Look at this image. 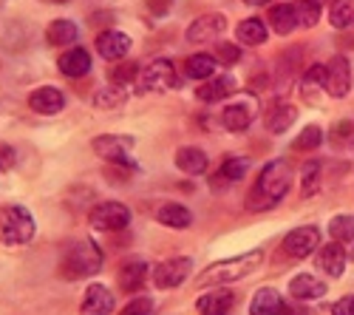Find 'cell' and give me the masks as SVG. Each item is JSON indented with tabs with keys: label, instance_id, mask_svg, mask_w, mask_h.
Segmentation results:
<instances>
[{
	"label": "cell",
	"instance_id": "6da1fadb",
	"mask_svg": "<svg viewBox=\"0 0 354 315\" xmlns=\"http://www.w3.org/2000/svg\"><path fill=\"white\" fill-rule=\"evenodd\" d=\"M289 185H292V170H289L286 159H272L270 165H263V170L258 174V182L252 185V190L247 196V208L252 213L275 208L289 193Z\"/></svg>",
	"mask_w": 354,
	"mask_h": 315
},
{
	"label": "cell",
	"instance_id": "7a4b0ae2",
	"mask_svg": "<svg viewBox=\"0 0 354 315\" xmlns=\"http://www.w3.org/2000/svg\"><path fill=\"white\" fill-rule=\"evenodd\" d=\"M263 262V250H247L241 255H232V259H224L218 264H210L198 278H196V287H221V284H232V281H241L250 273H255Z\"/></svg>",
	"mask_w": 354,
	"mask_h": 315
},
{
	"label": "cell",
	"instance_id": "3957f363",
	"mask_svg": "<svg viewBox=\"0 0 354 315\" xmlns=\"http://www.w3.org/2000/svg\"><path fill=\"white\" fill-rule=\"evenodd\" d=\"M102 270V250L91 239H80L66 247L60 259V276L68 281H80Z\"/></svg>",
	"mask_w": 354,
	"mask_h": 315
},
{
	"label": "cell",
	"instance_id": "277c9868",
	"mask_svg": "<svg viewBox=\"0 0 354 315\" xmlns=\"http://www.w3.org/2000/svg\"><path fill=\"white\" fill-rule=\"evenodd\" d=\"M35 216L23 205H3L0 208V239L6 244H26L35 236Z\"/></svg>",
	"mask_w": 354,
	"mask_h": 315
},
{
	"label": "cell",
	"instance_id": "5b68a950",
	"mask_svg": "<svg viewBox=\"0 0 354 315\" xmlns=\"http://www.w3.org/2000/svg\"><path fill=\"white\" fill-rule=\"evenodd\" d=\"M179 74H176V66L170 60H153L147 69H139L136 74V89L139 94L147 91H170V89H179Z\"/></svg>",
	"mask_w": 354,
	"mask_h": 315
},
{
	"label": "cell",
	"instance_id": "8992f818",
	"mask_svg": "<svg viewBox=\"0 0 354 315\" xmlns=\"http://www.w3.org/2000/svg\"><path fill=\"white\" fill-rule=\"evenodd\" d=\"M88 222H91L94 231L116 233V231H125V227L131 224V210L122 202H100V205H94Z\"/></svg>",
	"mask_w": 354,
	"mask_h": 315
},
{
	"label": "cell",
	"instance_id": "52a82bcc",
	"mask_svg": "<svg viewBox=\"0 0 354 315\" xmlns=\"http://www.w3.org/2000/svg\"><path fill=\"white\" fill-rule=\"evenodd\" d=\"M190 273H193V259H187V255H176V259L162 262L151 276H153V284L159 290H176L190 278Z\"/></svg>",
	"mask_w": 354,
	"mask_h": 315
},
{
	"label": "cell",
	"instance_id": "ba28073f",
	"mask_svg": "<svg viewBox=\"0 0 354 315\" xmlns=\"http://www.w3.org/2000/svg\"><path fill=\"white\" fill-rule=\"evenodd\" d=\"M91 148L100 159L113 162V165H125L131 151H133V136H122V134H102L91 142Z\"/></svg>",
	"mask_w": 354,
	"mask_h": 315
},
{
	"label": "cell",
	"instance_id": "9c48e42d",
	"mask_svg": "<svg viewBox=\"0 0 354 315\" xmlns=\"http://www.w3.org/2000/svg\"><path fill=\"white\" fill-rule=\"evenodd\" d=\"M320 247V231L315 224H304V227H295V231L286 233L283 239V250L292 259H306L309 253H315Z\"/></svg>",
	"mask_w": 354,
	"mask_h": 315
},
{
	"label": "cell",
	"instance_id": "30bf717a",
	"mask_svg": "<svg viewBox=\"0 0 354 315\" xmlns=\"http://www.w3.org/2000/svg\"><path fill=\"white\" fill-rule=\"evenodd\" d=\"M326 94H332L335 100H343L351 91V66L343 54H335L329 66H326Z\"/></svg>",
	"mask_w": 354,
	"mask_h": 315
},
{
	"label": "cell",
	"instance_id": "8fae6325",
	"mask_svg": "<svg viewBox=\"0 0 354 315\" xmlns=\"http://www.w3.org/2000/svg\"><path fill=\"white\" fill-rule=\"evenodd\" d=\"M224 28H227L224 15H201V17H196V20L187 26L185 37H187V43L201 46V43H213V40H218V35L224 32Z\"/></svg>",
	"mask_w": 354,
	"mask_h": 315
},
{
	"label": "cell",
	"instance_id": "7c38bea8",
	"mask_svg": "<svg viewBox=\"0 0 354 315\" xmlns=\"http://www.w3.org/2000/svg\"><path fill=\"white\" fill-rule=\"evenodd\" d=\"M113 307H116V296L105 287V284H91L82 296L80 312L82 315H111Z\"/></svg>",
	"mask_w": 354,
	"mask_h": 315
},
{
	"label": "cell",
	"instance_id": "4fadbf2b",
	"mask_svg": "<svg viewBox=\"0 0 354 315\" xmlns=\"http://www.w3.org/2000/svg\"><path fill=\"white\" fill-rule=\"evenodd\" d=\"M66 105V94L60 89H54V85H40L28 94V108L35 114H43V117H51V114H60Z\"/></svg>",
	"mask_w": 354,
	"mask_h": 315
},
{
	"label": "cell",
	"instance_id": "5bb4252c",
	"mask_svg": "<svg viewBox=\"0 0 354 315\" xmlns=\"http://www.w3.org/2000/svg\"><path fill=\"white\" fill-rule=\"evenodd\" d=\"M348 262V253L340 242H329L326 247H317V270L332 278H340Z\"/></svg>",
	"mask_w": 354,
	"mask_h": 315
},
{
	"label": "cell",
	"instance_id": "9a60e30c",
	"mask_svg": "<svg viewBox=\"0 0 354 315\" xmlns=\"http://www.w3.org/2000/svg\"><path fill=\"white\" fill-rule=\"evenodd\" d=\"M97 51H100L102 60H125L128 51H131V37L125 32L108 28V32H102L97 37Z\"/></svg>",
	"mask_w": 354,
	"mask_h": 315
},
{
	"label": "cell",
	"instance_id": "2e32d148",
	"mask_svg": "<svg viewBox=\"0 0 354 315\" xmlns=\"http://www.w3.org/2000/svg\"><path fill=\"white\" fill-rule=\"evenodd\" d=\"M289 296L295 301H317V298L326 296V284L320 278H315L312 273H301L289 281Z\"/></svg>",
	"mask_w": 354,
	"mask_h": 315
},
{
	"label": "cell",
	"instance_id": "e0dca14e",
	"mask_svg": "<svg viewBox=\"0 0 354 315\" xmlns=\"http://www.w3.org/2000/svg\"><path fill=\"white\" fill-rule=\"evenodd\" d=\"M232 304H235V296H232L230 290L213 287L210 293H204V296L196 301V309H198V315H230Z\"/></svg>",
	"mask_w": 354,
	"mask_h": 315
},
{
	"label": "cell",
	"instance_id": "ac0fdd59",
	"mask_svg": "<svg viewBox=\"0 0 354 315\" xmlns=\"http://www.w3.org/2000/svg\"><path fill=\"white\" fill-rule=\"evenodd\" d=\"M221 125L227 128V131H232V134H241V131H247L250 125H252V120H255V111H252V105L250 102H232V105H227L224 111H221Z\"/></svg>",
	"mask_w": 354,
	"mask_h": 315
},
{
	"label": "cell",
	"instance_id": "d6986e66",
	"mask_svg": "<svg viewBox=\"0 0 354 315\" xmlns=\"http://www.w3.org/2000/svg\"><path fill=\"white\" fill-rule=\"evenodd\" d=\"M295 120H298V108L289 102H275L263 114V125H267L270 134H286V128H292Z\"/></svg>",
	"mask_w": 354,
	"mask_h": 315
},
{
	"label": "cell",
	"instance_id": "ffe728a7",
	"mask_svg": "<svg viewBox=\"0 0 354 315\" xmlns=\"http://www.w3.org/2000/svg\"><path fill=\"white\" fill-rule=\"evenodd\" d=\"M283 312H286L283 298L272 287H261L250 301V315H283Z\"/></svg>",
	"mask_w": 354,
	"mask_h": 315
},
{
	"label": "cell",
	"instance_id": "44dd1931",
	"mask_svg": "<svg viewBox=\"0 0 354 315\" xmlns=\"http://www.w3.org/2000/svg\"><path fill=\"white\" fill-rule=\"evenodd\" d=\"M207 165H210L207 154H204L201 148H196V145L179 148V154H176V168H179L182 174H187V177H201L204 170H207Z\"/></svg>",
	"mask_w": 354,
	"mask_h": 315
},
{
	"label": "cell",
	"instance_id": "7402d4cb",
	"mask_svg": "<svg viewBox=\"0 0 354 315\" xmlns=\"http://www.w3.org/2000/svg\"><path fill=\"white\" fill-rule=\"evenodd\" d=\"M57 66H60V71L71 80L85 77L88 71H91V54H88L85 48H68V51L60 54V63Z\"/></svg>",
	"mask_w": 354,
	"mask_h": 315
},
{
	"label": "cell",
	"instance_id": "603a6c76",
	"mask_svg": "<svg viewBox=\"0 0 354 315\" xmlns=\"http://www.w3.org/2000/svg\"><path fill=\"white\" fill-rule=\"evenodd\" d=\"M147 276H151V267H147L145 262H128L122 270H120V287L131 296H136L145 284H147Z\"/></svg>",
	"mask_w": 354,
	"mask_h": 315
},
{
	"label": "cell",
	"instance_id": "cb8c5ba5",
	"mask_svg": "<svg viewBox=\"0 0 354 315\" xmlns=\"http://www.w3.org/2000/svg\"><path fill=\"white\" fill-rule=\"evenodd\" d=\"M235 89H239V82H235L232 77H227V74H221V77H216L210 82H204L201 89L196 91V97L201 102H218V100H227L230 94H235Z\"/></svg>",
	"mask_w": 354,
	"mask_h": 315
},
{
	"label": "cell",
	"instance_id": "d4e9b609",
	"mask_svg": "<svg viewBox=\"0 0 354 315\" xmlns=\"http://www.w3.org/2000/svg\"><path fill=\"white\" fill-rule=\"evenodd\" d=\"M77 37H80V28H77L74 20H51L48 28H46V43L57 46V48L77 43Z\"/></svg>",
	"mask_w": 354,
	"mask_h": 315
},
{
	"label": "cell",
	"instance_id": "484cf974",
	"mask_svg": "<svg viewBox=\"0 0 354 315\" xmlns=\"http://www.w3.org/2000/svg\"><path fill=\"white\" fill-rule=\"evenodd\" d=\"M156 219L165 224V227H173V231H187L193 224V213L185 208V205H173V202H165L159 210H156Z\"/></svg>",
	"mask_w": 354,
	"mask_h": 315
},
{
	"label": "cell",
	"instance_id": "4316f807",
	"mask_svg": "<svg viewBox=\"0 0 354 315\" xmlns=\"http://www.w3.org/2000/svg\"><path fill=\"white\" fill-rule=\"evenodd\" d=\"M270 23L278 35H292L298 28V15H295V3H281V6H272L270 9Z\"/></svg>",
	"mask_w": 354,
	"mask_h": 315
},
{
	"label": "cell",
	"instance_id": "83f0119b",
	"mask_svg": "<svg viewBox=\"0 0 354 315\" xmlns=\"http://www.w3.org/2000/svg\"><path fill=\"white\" fill-rule=\"evenodd\" d=\"M235 35H239V40L244 46H261L263 40H267V23L258 20V17H247L239 23V28H235Z\"/></svg>",
	"mask_w": 354,
	"mask_h": 315
},
{
	"label": "cell",
	"instance_id": "f1b7e54d",
	"mask_svg": "<svg viewBox=\"0 0 354 315\" xmlns=\"http://www.w3.org/2000/svg\"><path fill=\"white\" fill-rule=\"evenodd\" d=\"M216 69H218V60L213 54H193V57H187V63H185V71L193 80H207V77L216 74Z\"/></svg>",
	"mask_w": 354,
	"mask_h": 315
},
{
	"label": "cell",
	"instance_id": "f546056e",
	"mask_svg": "<svg viewBox=\"0 0 354 315\" xmlns=\"http://www.w3.org/2000/svg\"><path fill=\"white\" fill-rule=\"evenodd\" d=\"M329 23L335 28H354V0H335L329 6Z\"/></svg>",
	"mask_w": 354,
	"mask_h": 315
},
{
	"label": "cell",
	"instance_id": "4dcf8cb0",
	"mask_svg": "<svg viewBox=\"0 0 354 315\" xmlns=\"http://www.w3.org/2000/svg\"><path fill=\"white\" fill-rule=\"evenodd\" d=\"M128 100V85H108V89H102L97 97H94V105L97 108H120L122 102Z\"/></svg>",
	"mask_w": 354,
	"mask_h": 315
},
{
	"label": "cell",
	"instance_id": "1f68e13d",
	"mask_svg": "<svg viewBox=\"0 0 354 315\" xmlns=\"http://www.w3.org/2000/svg\"><path fill=\"white\" fill-rule=\"evenodd\" d=\"M329 233H332L335 242H340V244H351V242H354V216H348V213L335 216L332 224H329Z\"/></svg>",
	"mask_w": 354,
	"mask_h": 315
},
{
	"label": "cell",
	"instance_id": "d6a6232c",
	"mask_svg": "<svg viewBox=\"0 0 354 315\" xmlns=\"http://www.w3.org/2000/svg\"><path fill=\"white\" fill-rule=\"evenodd\" d=\"M320 142H323V131H320L317 125H306V128L301 131V136L292 142V148H295V151H315Z\"/></svg>",
	"mask_w": 354,
	"mask_h": 315
},
{
	"label": "cell",
	"instance_id": "836d02e7",
	"mask_svg": "<svg viewBox=\"0 0 354 315\" xmlns=\"http://www.w3.org/2000/svg\"><path fill=\"white\" fill-rule=\"evenodd\" d=\"M218 174H221L227 182H241L244 174H247V159H241V156H227Z\"/></svg>",
	"mask_w": 354,
	"mask_h": 315
},
{
	"label": "cell",
	"instance_id": "e575fe53",
	"mask_svg": "<svg viewBox=\"0 0 354 315\" xmlns=\"http://www.w3.org/2000/svg\"><path fill=\"white\" fill-rule=\"evenodd\" d=\"M295 15H298V26L312 28L320 17V6L315 3V0H298V3H295Z\"/></svg>",
	"mask_w": 354,
	"mask_h": 315
},
{
	"label": "cell",
	"instance_id": "d590c367",
	"mask_svg": "<svg viewBox=\"0 0 354 315\" xmlns=\"http://www.w3.org/2000/svg\"><path fill=\"white\" fill-rule=\"evenodd\" d=\"M317 185H320V162L312 159V162L304 165V188H301V193L312 196V193H317Z\"/></svg>",
	"mask_w": 354,
	"mask_h": 315
},
{
	"label": "cell",
	"instance_id": "8d00e7d4",
	"mask_svg": "<svg viewBox=\"0 0 354 315\" xmlns=\"http://www.w3.org/2000/svg\"><path fill=\"white\" fill-rule=\"evenodd\" d=\"M326 85V66H320V63H312L304 74V91L309 94L312 89H323Z\"/></svg>",
	"mask_w": 354,
	"mask_h": 315
},
{
	"label": "cell",
	"instance_id": "74e56055",
	"mask_svg": "<svg viewBox=\"0 0 354 315\" xmlns=\"http://www.w3.org/2000/svg\"><path fill=\"white\" fill-rule=\"evenodd\" d=\"M136 74H139V66L136 63H120V66L111 71V82L113 85H128V82L136 80Z\"/></svg>",
	"mask_w": 354,
	"mask_h": 315
},
{
	"label": "cell",
	"instance_id": "f35d334b",
	"mask_svg": "<svg viewBox=\"0 0 354 315\" xmlns=\"http://www.w3.org/2000/svg\"><path fill=\"white\" fill-rule=\"evenodd\" d=\"M216 60L224 63V66L239 63V60H241V48L235 46V43H218V46H216Z\"/></svg>",
	"mask_w": 354,
	"mask_h": 315
},
{
	"label": "cell",
	"instance_id": "ab89813d",
	"mask_svg": "<svg viewBox=\"0 0 354 315\" xmlns=\"http://www.w3.org/2000/svg\"><path fill=\"white\" fill-rule=\"evenodd\" d=\"M151 312H153V301L147 296H136L133 301L125 304V309L120 315H151Z\"/></svg>",
	"mask_w": 354,
	"mask_h": 315
},
{
	"label": "cell",
	"instance_id": "60d3db41",
	"mask_svg": "<svg viewBox=\"0 0 354 315\" xmlns=\"http://www.w3.org/2000/svg\"><path fill=\"white\" fill-rule=\"evenodd\" d=\"M17 165V154L9 142H0V170H12Z\"/></svg>",
	"mask_w": 354,
	"mask_h": 315
},
{
	"label": "cell",
	"instance_id": "b9f144b4",
	"mask_svg": "<svg viewBox=\"0 0 354 315\" xmlns=\"http://www.w3.org/2000/svg\"><path fill=\"white\" fill-rule=\"evenodd\" d=\"M332 315H354V296H343L332 304Z\"/></svg>",
	"mask_w": 354,
	"mask_h": 315
},
{
	"label": "cell",
	"instance_id": "7bdbcfd3",
	"mask_svg": "<svg viewBox=\"0 0 354 315\" xmlns=\"http://www.w3.org/2000/svg\"><path fill=\"white\" fill-rule=\"evenodd\" d=\"M170 6H173V0H147V12L151 15H167L170 12Z\"/></svg>",
	"mask_w": 354,
	"mask_h": 315
},
{
	"label": "cell",
	"instance_id": "ee69618b",
	"mask_svg": "<svg viewBox=\"0 0 354 315\" xmlns=\"http://www.w3.org/2000/svg\"><path fill=\"white\" fill-rule=\"evenodd\" d=\"M332 136H337V139L354 136V125H351V123H340V125H335V128H332Z\"/></svg>",
	"mask_w": 354,
	"mask_h": 315
},
{
	"label": "cell",
	"instance_id": "f6af8a7d",
	"mask_svg": "<svg viewBox=\"0 0 354 315\" xmlns=\"http://www.w3.org/2000/svg\"><path fill=\"white\" fill-rule=\"evenodd\" d=\"M244 3H250V6H263V3H270V0H244Z\"/></svg>",
	"mask_w": 354,
	"mask_h": 315
},
{
	"label": "cell",
	"instance_id": "bcb514c9",
	"mask_svg": "<svg viewBox=\"0 0 354 315\" xmlns=\"http://www.w3.org/2000/svg\"><path fill=\"white\" fill-rule=\"evenodd\" d=\"M43 3H68V0H43Z\"/></svg>",
	"mask_w": 354,
	"mask_h": 315
},
{
	"label": "cell",
	"instance_id": "7dc6e473",
	"mask_svg": "<svg viewBox=\"0 0 354 315\" xmlns=\"http://www.w3.org/2000/svg\"><path fill=\"white\" fill-rule=\"evenodd\" d=\"M315 3H317V6H323V3H332V0H315Z\"/></svg>",
	"mask_w": 354,
	"mask_h": 315
},
{
	"label": "cell",
	"instance_id": "c3c4849f",
	"mask_svg": "<svg viewBox=\"0 0 354 315\" xmlns=\"http://www.w3.org/2000/svg\"><path fill=\"white\" fill-rule=\"evenodd\" d=\"M351 259H354V250H351Z\"/></svg>",
	"mask_w": 354,
	"mask_h": 315
}]
</instances>
